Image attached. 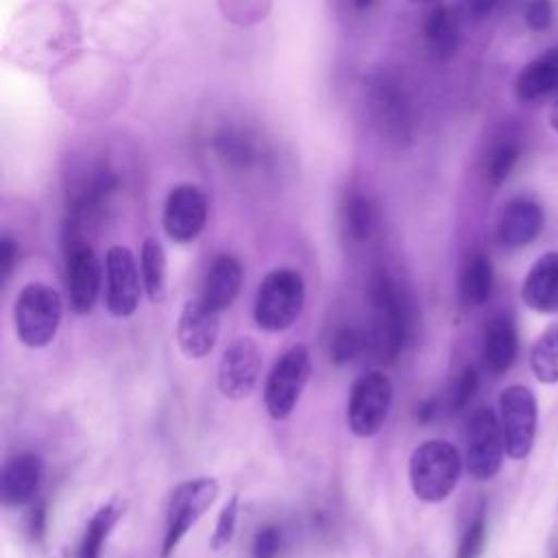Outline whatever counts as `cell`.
<instances>
[{
	"label": "cell",
	"instance_id": "cell-1",
	"mask_svg": "<svg viewBox=\"0 0 558 558\" xmlns=\"http://www.w3.org/2000/svg\"><path fill=\"white\" fill-rule=\"evenodd\" d=\"M462 473L460 451L442 438L425 440L418 445L408 464L412 493L425 504L445 501L458 486Z\"/></svg>",
	"mask_w": 558,
	"mask_h": 558
},
{
	"label": "cell",
	"instance_id": "cell-2",
	"mask_svg": "<svg viewBox=\"0 0 558 558\" xmlns=\"http://www.w3.org/2000/svg\"><path fill=\"white\" fill-rule=\"evenodd\" d=\"M371 301L377 314L375 327L368 336V347L379 360L392 362L405 344L412 320L405 294L395 279H390L386 272H379L371 281Z\"/></svg>",
	"mask_w": 558,
	"mask_h": 558
},
{
	"label": "cell",
	"instance_id": "cell-3",
	"mask_svg": "<svg viewBox=\"0 0 558 558\" xmlns=\"http://www.w3.org/2000/svg\"><path fill=\"white\" fill-rule=\"evenodd\" d=\"M63 316L61 294L41 281L26 283L13 305V325L22 344L41 349L52 342Z\"/></svg>",
	"mask_w": 558,
	"mask_h": 558
},
{
	"label": "cell",
	"instance_id": "cell-4",
	"mask_svg": "<svg viewBox=\"0 0 558 558\" xmlns=\"http://www.w3.org/2000/svg\"><path fill=\"white\" fill-rule=\"evenodd\" d=\"M305 303V283L301 272L292 268L270 270L255 294L253 318L264 331H283L301 314Z\"/></svg>",
	"mask_w": 558,
	"mask_h": 558
},
{
	"label": "cell",
	"instance_id": "cell-5",
	"mask_svg": "<svg viewBox=\"0 0 558 558\" xmlns=\"http://www.w3.org/2000/svg\"><path fill=\"white\" fill-rule=\"evenodd\" d=\"M218 482L214 477H194L181 482L168 501L166 534L161 545V558H170L181 538L198 523V519L211 508L218 497Z\"/></svg>",
	"mask_w": 558,
	"mask_h": 558
},
{
	"label": "cell",
	"instance_id": "cell-6",
	"mask_svg": "<svg viewBox=\"0 0 558 558\" xmlns=\"http://www.w3.org/2000/svg\"><path fill=\"white\" fill-rule=\"evenodd\" d=\"M312 373L310 353L303 344L290 347L272 366L266 386H264V403L268 414L275 421H283L296 408L307 379Z\"/></svg>",
	"mask_w": 558,
	"mask_h": 558
},
{
	"label": "cell",
	"instance_id": "cell-7",
	"mask_svg": "<svg viewBox=\"0 0 558 558\" xmlns=\"http://www.w3.org/2000/svg\"><path fill=\"white\" fill-rule=\"evenodd\" d=\"M499 423L506 442V456L525 460L534 447L538 425V403L527 386L514 384L499 395Z\"/></svg>",
	"mask_w": 558,
	"mask_h": 558
},
{
	"label": "cell",
	"instance_id": "cell-8",
	"mask_svg": "<svg viewBox=\"0 0 558 558\" xmlns=\"http://www.w3.org/2000/svg\"><path fill=\"white\" fill-rule=\"evenodd\" d=\"M392 405V384L379 373L371 371L362 375L353 388L347 403V425L360 438L375 436L390 412Z\"/></svg>",
	"mask_w": 558,
	"mask_h": 558
},
{
	"label": "cell",
	"instance_id": "cell-9",
	"mask_svg": "<svg viewBox=\"0 0 558 558\" xmlns=\"http://www.w3.org/2000/svg\"><path fill=\"white\" fill-rule=\"evenodd\" d=\"M506 453L501 423L490 408H477L466 421V471L473 480L486 482L501 469Z\"/></svg>",
	"mask_w": 558,
	"mask_h": 558
},
{
	"label": "cell",
	"instance_id": "cell-10",
	"mask_svg": "<svg viewBox=\"0 0 558 558\" xmlns=\"http://www.w3.org/2000/svg\"><path fill=\"white\" fill-rule=\"evenodd\" d=\"M105 272H107V294L105 303L111 316L126 318L135 314L142 296V270L137 268L135 255L131 248L116 244L107 251L105 257Z\"/></svg>",
	"mask_w": 558,
	"mask_h": 558
},
{
	"label": "cell",
	"instance_id": "cell-11",
	"mask_svg": "<svg viewBox=\"0 0 558 558\" xmlns=\"http://www.w3.org/2000/svg\"><path fill=\"white\" fill-rule=\"evenodd\" d=\"M262 375V351L253 338H235L218 364V390L233 401L246 399Z\"/></svg>",
	"mask_w": 558,
	"mask_h": 558
},
{
	"label": "cell",
	"instance_id": "cell-12",
	"mask_svg": "<svg viewBox=\"0 0 558 558\" xmlns=\"http://www.w3.org/2000/svg\"><path fill=\"white\" fill-rule=\"evenodd\" d=\"M205 222H207L205 194L192 183L172 187L163 205V229L168 238L174 242H192L201 235Z\"/></svg>",
	"mask_w": 558,
	"mask_h": 558
},
{
	"label": "cell",
	"instance_id": "cell-13",
	"mask_svg": "<svg viewBox=\"0 0 558 558\" xmlns=\"http://www.w3.org/2000/svg\"><path fill=\"white\" fill-rule=\"evenodd\" d=\"M220 329V312L201 296L183 305L177 323V342L185 357L201 360L211 353Z\"/></svg>",
	"mask_w": 558,
	"mask_h": 558
},
{
	"label": "cell",
	"instance_id": "cell-14",
	"mask_svg": "<svg viewBox=\"0 0 558 558\" xmlns=\"http://www.w3.org/2000/svg\"><path fill=\"white\" fill-rule=\"evenodd\" d=\"M100 262L89 244L76 242L68 246L65 255V281L70 305L76 314L92 312L100 292Z\"/></svg>",
	"mask_w": 558,
	"mask_h": 558
},
{
	"label": "cell",
	"instance_id": "cell-15",
	"mask_svg": "<svg viewBox=\"0 0 558 558\" xmlns=\"http://www.w3.org/2000/svg\"><path fill=\"white\" fill-rule=\"evenodd\" d=\"M371 109L377 124L392 140H408L412 133V111L405 92L388 76H379L368 89Z\"/></svg>",
	"mask_w": 558,
	"mask_h": 558
},
{
	"label": "cell",
	"instance_id": "cell-16",
	"mask_svg": "<svg viewBox=\"0 0 558 558\" xmlns=\"http://www.w3.org/2000/svg\"><path fill=\"white\" fill-rule=\"evenodd\" d=\"M543 222H545V216L536 201L514 198L501 211V218L497 225V238L508 248H521L538 238Z\"/></svg>",
	"mask_w": 558,
	"mask_h": 558
},
{
	"label": "cell",
	"instance_id": "cell-17",
	"mask_svg": "<svg viewBox=\"0 0 558 558\" xmlns=\"http://www.w3.org/2000/svg\"><path fill=\"white\" fill-rule=\"evenodd\" d=\"M521 299L538 314L558 312V251L543 253L530 266L521 286Z\"/></svg>",
	"mask_w": 558,
	"mask_h": 558
},
{
	"label": "cell",
	"instance_id": "cell-18",
	"mask_svg": "<svg viewBox=\"0 0 558 558\" xmlns=\"http://www.w3.org/2000/svg\"><path fill=\"white\" fill-rule=\"evenodd\" d=\"M41 460L35 453H20L2 469L0 495L4 506H22L31 501L41 482Z\"/></svg>",
	"mask_w": 558,
	"mask_h": 558
},
{
	"label": "cell",
	"instance_id": "cell-19",
	"mask_svg": "<svg viewBox=\"0 0 558 558\" xmlns=\"http://www.w3.org/2000/svg\"><path fill=\"white\" fill-rule=\"evenodd\" d=\"M242 281H244V270H242V264L233 257V255H218L205 277V283H203V292H201V299L222 312L227 310L235 296L240 294V288H242Z\"/></svg>",
	"mask_w": 558,
	"mask_h": 558
},
{
	"label": "cell",
	"instance_id": "cell-20",
	"mask_svg": "<svg viewBox=\"0 0 558 558\" xmlns=\"http://www.w3.org/2000/svg\"><path fill=\"white\" fill-rule=\"evenodd\" d=\"M558 89V46L530 61L514 81V94L521 102H538Z\"/></svg>",
	"mask_w": 558,
	"mask_h": 558
},
{
	"label": "cell",
	"instance_id": "cell-21",
	"mask_svg": "<svg viewBox=\"0 0 558 558\" xmlns=\"http://www.w3.org/2000/svg\"><path fill=\"white\" fill-rule=\"evenodd\" d=\"M486 366L501 375L517 360V327L508 314H495L484 329Z\"/></svg>",
	"mask_w": 558,
	"mask_h": 558
},
{
	"label": "cell",
	"instance_id": "cell-22",
	"mask_svg": "<svg viewBox=\"0 0 558 558\" xmlns=\"http://www.w3.org/2000/svg\"><path fill=\"white\" fill-rule=\"evenodd\" d=\"M423 33H425V41H427L429 52L440 61L451 59L460 48L458 17L445 4H438L436 9L429 11V15L425 20V26H423Z\"/></svg>",
	"mask_w": 558,
	"mask_h": 558
},
{
	"label": "cell",
	"instance_id": "cell-23",
	"mask_svg": "<svg viewBox=\"0 0 558 558\" xmlns=\"http://www.w3.org/2000/svg\"><path fill=\"white\" fill-rule=\"evenodd\" d=\"M493 264L484 253L471 255L460 272L458 290L464 307H480L490 299L493 292Z\"/></svg>",
	"mask_w": 558,
	"mask_h": 558
},
{
	"label": "cell",
	"instance_id": "cell-24",
	"mask_svg": "<svg viewBox=\"0 0 558 558\" xmlns=\"http://www.w3.org/2000/svg\"><path fill=\"white\" fill-rule=\"evenodd\" d=\"M120 517H122V506L118 499H111L105 506H100L92 514V519L85 527V534H83L76 551L72 554V558H100V549Z\"/></svg>",
	"mask_w": 558,
	"mask_h": 558
},
{
	"label": "cell",
	"instance_id": "cell-25",
	"mask_svg": "<svg viewBox=\"0 0 558 558\" xmlns=\"http://www.w3.org/2000/svg\"><path fill=\"white\" fill-rule=\"evenodd\" d=\"M140 270L142 283L153 303H161L166 299V277H168V262L166 251L157 238H146L140 253Z\"/></svg>",
	"mask_w": 558,
	"mask_h": 558
},
{
	"label": "cell",
	"instance_id": "cell-26",
	"mask_svg": "<svg viewBox=\"0 0 558 558\" xmlns=\"http://www.w3.org/2000/svg\"><path fill=\"white\" fill-rule=\"evenodd\" d=\"M530 368L541 384H558V323L536 338L530 351Z\"/></svg>",
	"mask_w": 558,
	"mask_h": 558
},
{
	"label": "cell",
	"instance_id": "cell-27",
	"mask_svg": "<svg viewBox=\"0 0 558 558\" xmlns=\"http://www.w3.org/2000/svg\"><path fill=\"white\" fill-rule=\"evenodd\" d=\"M519 159V144L512 137H504L493 144V148L486 155V179L490 185H501L508 174L512 172L514 163Z\"/></svg>",
	"mask_w": 558,
	"mask_h": 558
},
{
	"label": "cell",
	"instance_id": "cell-28",
	"mask_svg": "<svg viewBox=\"0 0 558 558\" xmlns=\"http://www.w3.org/2000/svg\"><path fill=\"white\" fill-rule=\"evenodd\" d=\"M344 227L349 235L357 242H364L371 238L375 229V209L368 198L364 196H351L344 207Z\"/></svg>",
	"mask_w": 558,
	"mask_h": 558
},
{
	"label": "cell",
	"instance_id": "cell-29",
	"mask_svg": "<svg viewBox=\"0 0 558 558\" xmlns=\"http://www.w3.org/2000/svg\"><path fill=\"white\" fill-rule=\"evenodd\" d=\"M368 347V336L355 327H340L329 342V355L333 364H349Z\"/></svg>",
	"mask_w": 558,
	"mask_h": 558
},
{
	"label": "cell",
	"instance_id": "cell-30",
	"mask_svg": "<svg viewBox=\"0 0 558 558\" xmlns=\"http://www.w3.org/2000/svg\"><path fill=\"white\" fill-rule=\"evenodd\" d=\"M238 512H240V497L233 493L229 497V501L222 506V510L218 514V521H216V527H214V534L209 538V547L214 551H220L231 543L233 532H235V523H238Z\"/></svg>",
	"mask_w": 558,
	"mask_h": 558
},
{
	"label": "cell",
	"instance_id": "cell-31",
	"mask_svg": "<svg viewBox=\"0 0 558 558\" xmlns=\"http://www.w3.org/2000/svg\"><path fill=\"white\" fill-rule=\"evenodd\" d=\"M216 146L220 150V155H225V159L233 161V163H248L253 157V146L246 137H242L240 133H231L225 131L222 135L216 137Z\"/></svg>",
	"mask_w": 558,
	"mask_h": 558
},
{
	"label": "cell",
	"instance_id": "cell-32",
	"mask_svg": "<svg viewBox=\"0 0 558 558\" xmlns=\"http://www.w3.org/2000/svg\"><path fill=\"white\" fill-rule=\"evenodd\" d=\"M281 545H283L281 527L275 523H268L257 530L251 554L253 558H277V554L281 551Z\"/></svg>",
	"mask_w": 558,
	"mask_h": 558
},
{
	"label": "cell",
	"instance_id": "cell-33",
	"mask_svg": "<svg viewBox=\"0 0 558 558\" xmlns=\"http://www.w3.org/2000/svg\"><path fill=\"white\" fill-rule=\"evenodd\" d=\"M484 543H486V521L484 517H475L460 538L458 558H480L484 551Z\"/></svg>",
	"mask_w": 558,
	"mask_h": 558
},
{
	"label": "cell",
	"instance_id": "cell-34",
	"mask_svg": "<svg viewBox=\"0 0 558 558\" xmlns=\"http://www.w3.org/2000/svg\"><path fill=\"white\" fill-rule=\"evenodd\" d=\"M480 386V377L477 371L473 366H466L460 377L456 379V386L451 390V410L460 412L462 408H466V403L473 399V395L477 392Z\"/></svg>",
	"mask_w": 558,
	"mask_h": 558
},
{
	"label": "cell",
	"instance_id": "cell-35",
	"mask_svg": "<svg viewBox=\"0 0 558 558\" xmlns=\"http://www.w3.org/2000/svg\"><path fill=\"white\" fill-rule=\"evenodd\" d=\"M523 17L532 31H545L554 17L551 0H527Z\"/></svg>",
	"mask_w": 558,
	"mask_h": 558
},
{
	"label": "cell",
	"instance_id": "cell-36",
	"mask_svg": "<svg viewBox=\"0 0 558 558\" xmlns=\"http://www.w3.org/2000/svg\"><path fill=\"white\" fill-rule=\"evenodd\" d=\"M13 259H15V244L11 242V238H2V242H0V272H2V279H7L11 275Z\"/></svg>",
	"mask_w": 558,
	"mask_h": 558
},
{
	"label": "cell",
	"instance_id": "cell-37",
	"mask_svg": "<svg viewBox=\"0 0 558 558\" xmlns=\"http://www.w3.org/2000/svg\"><path fill=\"white\" fill-rule=\"evenodd\" d=\"M504 0H466V9H469V15L475 17V20H484L488 17Z\"/></svg>",
	"mask_w": 558,
	"mask_h": 558
},
{
	"label": "cell",
	"instance_id": "cell-38",
	"mask_svg": "<svg viewBox=\"0 0 558 558\" xmlns=\"http://www.w3.org/2000/svg\"><path fill=\"white\" fill-rule=\"evenodd\" d=\"M46 508L44 506H37L33 510V517H31V534L35 538H41L44 536V530H46Z\"/></svg>",
	"mask_w": 558,
	"mask_h": 558
},
{
	"label": "cell",
	"instance_id": "cell-39",
	"mask_svg": "<svg viewBox=\"0 0 558 558\" xmlns=\"http://www.w3.org/2000/svg\"><path fill=\"white\" fill-rule=\"evenodd\" d=\"M549 124L558 133V89L551 94V105H549Z\"/></svg>",
	"mask_w": 558,
	"mask_h": 558
},
{
	"label": "cell",
	"instance_id": "cell-40",
	"mask_svg": "<svg viewBox=\"0 0 558 558\" xmlns=\"http://www.w3.org/2000/svg\"><path fill=\"white\" fill-rule=\"evenodd\" d=\"M436 414V401H425V403H421V408H418V421H429L432 416Z\"/></svg>",
	"mask_w": 558,
	"mask_h": 558
},
{
	"label": "cell",
	"instance_id": "cell-41",
	"mask_svg": "<svg viewBox=\"0 0 558 558\" xmlns=\"http://www.w3.org/2000/svg\"><path fill=\"white\" fill-rule=\"evenodd\" d=\"M355 11H364V9H368L371 4H373V0H347Z\"/></svg>",
	"mask_w": 558,
	"mask_h": 558
},
{
	"label": "cell",
	"instance_id": "cell-42",
	"mask_svg": "<svg viewBox=\"0 0 558 558\" xmlns=\"http://www.w3.org/2000/svg\"><path fill=\"white\" fill-rule=\"evenodd\" d=\"M414 4H432V2H438V0H410Z\"/></svg>",
	"mask_w": 558,
	"mask_h": 558
}]
</instances>
